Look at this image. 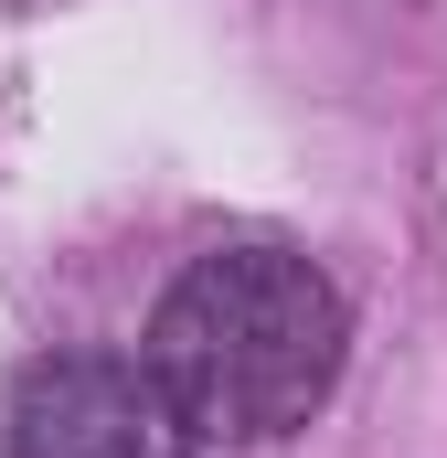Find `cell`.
<instances>
[{
    "label": "cell",
    "instance_id": "obj_1",
    "mask_svg": "<svg viewBox=\"0 0 447 458\" xmlns=\"http://www.w3.org/2000/svg\"><path fill=\"white\" fill-rule=\"evenodd\" d=\"M341 342L351 320H341V288L320 277V256L277 234H234L171 277L149 320V373L192 437H288L341 384Z\"/></svg>",
    "mask_w": 447,
    "mask_h": 458
},
{
    "label": "cell",
    "instance_id": "obj_2",
    "mask_svg": "<svg viewBox=\"0 0 447 458\" xmlns=\"http://www.w3.org/2000/svg\"><path fill=\"white\" fill-rule=\"evenodd\" d=\"M192 448L203 437L181 427L160 373L128 362V352L32 362L21 394H11V427H0V458H192Z\"/></svg>",
    "mask_w": 447,
    "mask_h": 458
}]
</instances>
